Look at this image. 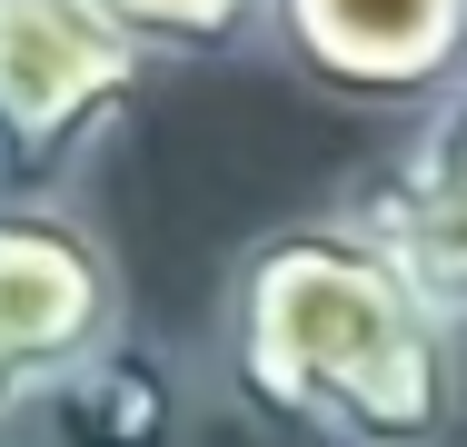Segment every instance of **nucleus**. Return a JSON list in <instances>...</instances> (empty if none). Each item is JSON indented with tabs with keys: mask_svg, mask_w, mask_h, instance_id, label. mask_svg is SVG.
<instances>
[{
	"mask_svg": "<svg viewBox=\"0 0 467 447\" xmlns=\"http://www.w3.org/2000/svg\"><path fill=\"white\" fill-rule=\"evenodd\" d=\"M209 368L249 418L308 447H438L458 428V318L348 199L229 259Z\"/></svg>",
	"mask_w": 467,
	"mask_h": 447,
	"instance_id": "1",
	"label": "nucleus"
},
{
	"mask_svg": "<svg viewBox=\"0 0 467 447\" xmlns=\"http://www.w3.org/2000/svg\"><path fill=\"white\" fill-rule=\"evenodd\" d=\"M150 70L99 0H0V199H70Z\"/></svg>",
	"mask_w": 467,
	"mask_h": 447,
	"instance_id": "2",
	"label": "nucleus"
},
{
	"mask_svg": "<svg viewBox=\"0 0 467 447\" xmlns=\"http://www.w3.org/2000/svg\"><path fill=\"white\" fill-rule=\"evenodd\" d=\"M109 338H130V278L70 199H0V438L30 428Z\"/></svg>",
	"mask_w": 467,
	"mask_h": 447,
	"instance_id": "3",
	"label": "nucleus"
},
{
	"mask_svg": "<svg viewBox=\"0 0 467 447\" xmlns=\"http://www.w3.org/2000/svg\"><path fill=\"white\" fill-rule=\"evenodd\" d=\"M269 50L348 109H428L467 70V0H269Z\"/></svg>",
	"mask_w": 467,
	"mask_h": 447,
	"instance_id": "4",
	"label": "nucleus"
},
{
	"mask_svg": "<svg viewBox=\"0 0 467 447\" xmlns=\"http://www.w3.org/2000/svg\"><path fill=\"white\" fill-rule=\"evenodd\" d=\"M348 209L438 288V308L467 328V70L408 120V140L388 150V170H368L348 189Z\"/></svg>",
	"mask_w": 467,
	"mask_h": 447,
	"instance_id": "5",
	"label": "nucleus"
},
{
	"mask_svg": "<svg viewBox=\"0 0 467 447\" xmlns=\"http://www.w3.org/2000/svg\"><path fill=\"white\" fill-rule=\"evenodd\" d=\"M189 418H199V388L170 338H109V348L40 408V428L60 447H189Z\"/></svg>",
	"mask_w": 467,
	"mask_h": 447,
	"instance_id": "6",
	"label": "nucleus"
},
{
	"mask_svg": "<svg viewBox=\"0 0 467 447\" xmlns=\"http://www.w3.org/2000/svg\"><path fill=\"white\" fill-rule=\"evenodd\" d=\"M99 10L160 70L170 60H249V50H269V0H99Z\"/></svg>",
	"mask_w": 467,
	"mask_h": 447,
	"instance_id": "7",
	"label": "nucleus"
}]
</instances>
